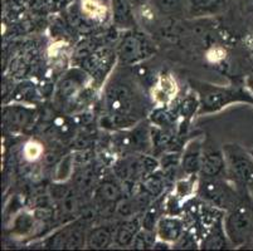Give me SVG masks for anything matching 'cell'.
Segmentation results:
<instances>
[{
  "label": "cell",
  "instance_id": "1",
  "mask_svg": "<svg viewBox=\"0 0 253 251\" xmlns=\"http://www.w3.org/2000/svg\"><path fill=\"white\" fill-rule=\"evenodd\" d=\"M103 102L111 124L124 130L134 127L146 112L144 92L127 71L111 75L106 83Z\"/></svg>",
  "mask_w": 253,
  "mask_h": 251
},
{
  "label": "cell",
  "instance_id": "2",
  "mask_svg": "<svg viewBox=\"0 0 253 251\" xmlns=\"http://www.w3.org/2000/svg\"><path fill=\"white\" fill-rule=\"evenodd\" d=\"M192 88L199 100L198 114L217 113L228 106L236 103H247L253 106V93L246 87L217 86L202 80H190Z\"/></svg>",
  "mask_w": 253,
  "mask_h": 251
},
{
  "label": "cell",
  "instance_id": "3",
  "mask_svg": "<svg viewBox=\"0 0 253 251\" xmlns=\"http://www.w3.org/2000/svg\"><path fill=\"white\" fill-rule=\"evenodd\" d=\"M223 225L232 246H253V196L248 188H243L239 201L227 211Z\"/></svg>",
  "mask_w": 253,
  "mask_h": 251
},
{
  "label": "cell",
  "instance_id": "4",
  "mask_svg": "<svg viewBox=\"0 0 253 251\" xmlns=\"http://www.w3.org/2000/svg\"><path fill=\"white\" fill-rule=\"evenodd\" d=\"M243 188L225 177H199L197 193L207 204L227 213L239 201Z\"/></svg>",
  "mask_w": 253,
  "mask_h": 251
},
{
  "label": "cell",
  "instance_id": "5",
  "mask_svg": "<svg viewBox=\"0 0 253 251\" xmlns=\"http://www.w3.org/2000/svg\"><path fill=\"white\" fill-rule=\"evenodd\" d=\"M227 163V176L238 187L253 188V156L237 143L222 147Z\"/></svg>",
  "mask_w": 253,
  "mask_h": 251
},
{
  "label": "cell",
  "instance_id": "6",
  "mask_svg": "<svg viewBox=\"0 0 253 251\" xmlns=\"http://www.w3.org/2000/svg\"><path fill=\"white\" fill-rule=\"evenodd\" d=\"M155 47L145 34L136 31H127L123 36L116 49V57L124 67L136 66L153 57Z\"/></svg>",
  "mask_w": 253,
  "mask_h": 251
},
{
  "label": "cell",
  "instance_id": "7",
  "mask_svg": "<svg viewBox=\"0 0 253 251\" xmlns=\"http://www.w3.org/2000/svg\"><path fill=\"white\" fill-rule=\"evenodd\" d=\"M158 167V162L150 156L144 153H130L117 162L116 174L125 182H135L137 179H144L149 175L154 174Z\"/></svg>",
  "mask_w": 253,
  "mask_h": 251
},
{
  "label": "cell",
  "instance_id": "8",
  "mask_svg": "<svg viewBox=\"0 0 253 251\" xmlns=\"http://www.w3.org/2000/svg\"><path fill=\"white\" fill-rule=\"evenodd\" d=\"M87 231L84 222L75 221L48 236L42 245L45 249H82L86 246Z\"/></svg>",
  "mask_w": 253,
  "mask_h": 251
},
{
  "label": "cell",
  "instance_id": "9",
  "mask_svg": "<svg viewBox=\"0 0 253 251\" xmlns=\"http://www.w3.org/2000/svg\"><path fill=\"white\" fill-rule=\"evenodd\" d=\"M117 148L126 153H146L153 146L151 128L146 123L135 124L119 133L115 140Z\"/></svg>",
  "mask_w": 253,
  "mask_h": 251
},
{
  "label": "cell",
  "instance_id": "10",
  "mask_svg": "<svg viewBox=\"0 0 253 251\" xmlns=\"http://www.w3.org/2000/svg\"><path fill=\"white\" fill-rule=\"evenodd\" d=\"M88 75L80 69H73L64 75L58 84L57 98L63 106H72L81 98Z\"/></svg>",
  "mask_w": 253,
  "mask_h": 251
},
{
  "label": "cell",
  "instance_id": "11",
  "mask_svg": "<svg viewBox=\"0 0 253 251\" xmlns=\"http://www.w3.org/2000/svg\"><path fill=\"white\" fill-rule=\"evenodd\" d=\"M213 143H203V158L199 177H224L227 176V163H225L223 148H217Z\"/></svg>",
  "mask_w": 253,
  "mask_h": 251
},
{
  "label": "cell",
  "instance_id": "12",
  "mask_svg": "<svg viewBox=\"0 0 253 251\" xmlns=\"http://www.w3.org/2000/svg\"><path fill=\"white\" fill-rule=\"evenodd\" d=\"M203 143L201 138L192 140L186 144L180 157V166L185 176L199 175L202 169V158H203Z\"/></svg>",
  "mask_w": 253,
  "mask_h": 251
},
{
  "label": "cell",
  "instance_id": "13",
  "mask_svg": "<svg viewBox=\"0 0 253 251\" xmlns=\"http://www.w3.org/2000/svg\"><path fill=\"white\" fill-rule=\"evenodd\" d=\"M34 119V109L24 106H6L3 109V122L11 131H22L29 127Z\"/></svg>",
  "mask_w": 253,
  "mask_h": 251
},
{
  "label": "cell",
  "instance_id": "14",
  "mask_svg": "<svg viewBox=\"0 0 253 251\" xmlns=\"http://www.w3.org/2000/svg\"><path fill=\"white\" fill-rule=\"evenodd\" d=\"M185 232L184 221L174 215L162 216L155 227V234L159 240L174 245Z\"/></svg>",
  "mask_w": 253,
  "mask_h": 251
},
{
  "label": "cell",
  "instance_id": "15",
  "mask_svg": "<svg viewBox=\"0 0 253 251\" xmlns=\"http://www.w3.org/2000/svg\"><path fill=\"white\" fill-rule=\"evenodd\" d=\"M96 201H97L98 207L106 210H111L112 213H116V207L121 200L124 199L123 188L119 183H116L112 179L103 181L101 185L97 186L95 191Z\"/></svg>",
  "mask_w": 253,
  "mask_h": 251
},
{
  "label": "cell",
  "instance_id": "16",
  "mask_svg": "<svg viewBox=\"0 0 253 251\" xmlns=\"http://www.w3.org/2000/svg\"><path fill=\"white\" fill-rule=\"evenodd\" d=\"M115 232H116V225H100L92 227L87 231L86 248L93 250L110 248L115 243Z\"/></svg>",
  "mask_w": 253,
  "mask_h": 251
},
{
  "label": "cell",
  "instance_id": "17",
  "mask_svg": "<svg viewBox=\"0 0 253 251\" xmlns=\"http://www.w3.org/2000/svg\"><path fill=\"white\" fill-rule=\"evenodd\" d=\"M229 246H232V244L227 234H225L223 220L219 218L209 227L208 232L201 243V249H204V250H222V249H228Z\"/></svg>",
  "mask_w": 253,
  "mask_h": 251
},
{
  "label": "cell",
  "instance_id": "18",
  "mask_svg": "<svg viewBox=\"0 0 253 251\" xmlns=\"http://www.w3.org/2000/svg\"><path fill=\"white\" fill-rule=\"evenodd\" d=\"M141 227V221L137 215L132 216V217H126V220H124L121 224L116 226L114 245L120 246V248L131 246L135 236Z\"/></svg>",
  "mask_w": 253,
  "mask_h": 251
},
{
  "label": "cell",
  "instance_id": "19",
  "mask_svg": "<svg viewBox=\"0 0 253 251\" xmlns=\"http://www.w3.org/2000/svg\"><path fill=\"white\" fill-rule=\"evenodd\" d=\"M178 94V84L171 74L163 73L153 89V98L159 105H168Z\"/></svg>",
  "mask_w": 253,
  "mask_h": 251
},
{
  "label": "cell",
  "instance_id": "20",
  "mask_svg": "<svg viewBox=\"0 0 253 251\" xmlns=\"http://www.w3.org/2000/svg\"><path fill=\"white\" fill-rule=\"evenodd\" d=\"M224 6L225 0H189L186 11L193 17H207L219 13Z\"/></svg>",
  "mask_w": 253,
  "mask_h": 251
},
{
  "label": "cell",
  "instance_id": "21",
  "mask_svg": "<svg viewBox=\"0 0 253 251\" xmlns=\"http://www.w3.org/2000/svg\"><path fill=\"white\" fill-rule=\"evenodd\" d=\"M112 13H114L115 24L120 28L134 27L135 19L131 10L132 0H111Z\"/></svg>",
  "mask_w": 253,
  "mask_h": 251
},
{
  "label": "cell",
  "instance_id": "22",
  "mask_svg": "<svg viewBox=\"0 0 253 251\" xmlns=\"http://www.w3.org/2000/svg\"><path fill=\"white\" fill-rule=\"evenodd\" d=\"M198 183H199L198 175L186 176L184 179L178 181L175 185V192H174L175 199L180 200V201H185L186 199H189L198 191Z\"/></svg>",
  "mask_w": 253,
  "mask_h": 251
},
{
  "label": "cell",
  "instance_id": "23",
  "mask_svg": "<svg viewBox=\"0 0 253 251\" xmlns=\"http://www.w3.org/2000/svg\"><path fill=\"white\" fill-rule=\"evenodd\" d=\"M82 14L92 20H105L109 15L107 6L100 0H82Z\"/></svg>",
  "mask_w": 253,
  "mask_h": 251
},
{
  "label": "cell",
  "instance_id": "24",
  "mask_svg": "<svg viewBox=\"0 0 253 251\" xmlns=\"http://www.w3.org/2000/svg\"><path fill=\"white\" fill-rule=\"evenodd\" d=\"M151 3L159 13L174 15L186 11L189 0H151Z\"/></svg>",
  "mask_w": 253,
  "mask_h": 251
},
{
  "label": "cell",
  "instance_id": "25",
  "mask_svg": "<svg viewBox=\"0 0 253 251\" xmlns=\"http://www.w3.org/2000/svg\"><path fill=\"white\" fill-rule=\"evenodd\" d=\"M164 202H163V199L156 200L153 205L146 209V213H145L144 217L141 220V226L142 229L151 230V231H155L156 224L158 221L162 217V210L164 209Z\"/></svg>",
  "mask_w": 253,
  "mask_h": 251
},
{
  "label": "cell",
  "instance_id": "26",
  "mask_svg": "<svg viewBox=\"0 0 253 251\" xmlns=\"http://www.w3.org/2000/svg\"><path fill=\"white\" fill-rule=\"evenodd\" d=\"M156 240H158V236H156L155 231L142 229L141 227L140 231L136 234V236H135L131 248L137 249V250H148V249H154V245H155Z\"/></svg>",
  "mask_w": 253,
  "mask_h": 251
},
{
  "label": "cell",
  "instance_id": "27",
  "mask_svg": "<svg viewBox=\"0 0 253 251\" xmlns=\"http://www.w3.org/2000/svg\"><path fill=\"white\" fill-rule=\"evenodd\" d=\"M95 183V171L91 167H86L76 175V187L80 191H86Z\"/></svg>",
  "mask_w": 253,
  "mask_h": 251
},
{
  "label": "cell",
  "instance_id": "28",
  "mask_svg": "<svg viewBox=\"0 0 253 251\" xmlns=\"http://www.w3.org/2000/svg\"><path fill=\"white\" fill-rule=\"evenodd\" d=\"M42 155L43 146L39 143V142L29 141L24 144V147H23V156H24L25 160L31 161V162L39 160Z\"/></svg>",
  "mask_w": 253,
  "mask_h": 251
},
{
  "label": "cell",
  "instance_id": "29",
  "mask_svg": "<svg viewBox=\"0 0 253 251\" xmlns=\"http://www.w3.org/2000/svg\"><path fill=\"white\" fill-rule=\"evenodd\" d=\"M34 224V218L33 216L29 215V214H20L17 218H15V224H14V231L18 232V234H27L28 231H31L32 227H33Z\"/></svg>",
  "mask_w": 253,
  "mask_h": 251
},
{
  "label": "cell",
  "instance_id": "30",
  "mask_svg": "<svg viewBox=\"0 0 253 251\" xmlns=\"http://www.w3.org/2000/svg\"><path fill=\"white\" fill-rule=\"evenodd\" d=\"M199 246H201V244L195 241L193 235L188 234V232H184L183 236H181V238L179 239L174 245H172V248L174 249H199Z\"/></svg>",
  "mask_w": 253,
  "mask_h": 251
},
{
  "label": "cell",
  "instance_id": "31",
  "mask_svg": "<svg viewBox=\"0 0 253 251\" xmlns=\"http://www.w3.org/2000/svg\"><path fill=\"white\" fill-rule=\"evenodd\" d=\"M72 172V160L68 156L66 160H63L61 162V165L58 166V171H57V181H64L66 179H68Z\"/></svg>",
  "mask_w": 253,
  "mask_h": 251
},
{
  "label": "cell",
  "instance_id": "32",
  "mask_svg": "<svg viewBox=\"0 0 253 251\" xmlns=\"http://www.w3.org/2000/svg\"><path fill=\"white\" fill-rule=\"evenodd\" d=\"M208 57L211 59V62H220L224 59V50L222 48H214L208 53Z\"/></svg>",
  "mask_w": 253,
  "mask_h": 251
},
{
  "label": "cell",
  "instance_id": "33",
  "mask_svg": "<svg viewBox=\"0 0 253 251\" xmlns=\"http://www.w3.org/2000/svg\"><path fill=\"white\" fill-rule=\"evenodd\" d=\"M246 87L253 93V74L248 75V77L246 78Z\"/></svg>",
  "mask_w": 253,
  "mask_h": 251
},
{
  "label": "cell",
  "instance_id": "34",
  "mask_svg": "<svg viewBox=\"0 0 253 251\" xmlns=\"http://www.w3.org/2000/svg\"><path fill=\"white\" fill-rule=\"evenodd\" d=\"M145 0H132V4H137V5H140V4H142L144 3Z\"/></svg>",
  "mask_w": 253,
  "mask_h": 251
},
{
  "label": "cell",
  "instance_id": "35",
  "mask_svg": "<svg viewBox=\"0 0 253 251\" xmlns=\"http://www.w3.org/2000/svg\"><path fill=\"white\" fill-rule=\"evenodd\" d=\"M250 152H251V155H252V156H253V149H251V151H250Z\"/></svg>",
  "mask_w": 253,
  "mask_h": 251
},
{
  "label": "cell",
  "instance_id": "36",
  "mask_svg": "<svg viewBox=\"0 0 253 251\" xmlns=\"http://www.w3.org/2000/svg\"><path fill=\"white\" fill-rule=\"evenodd\" d=\"M250 192L252 193V196H253V188H252V190H250Z\"/></svg>",
  "mask_w": 253,
  "mask_h": 251
},
{
  "label": "cell",
  "instance_id": "37",
  "mask_svg": "<svg viewBox=\"0 0 253 251\" xmlns=\"http://www.w3.org/2000/svg\"><path fill=\"white\" fill-rule=\"evenodd\" d=\"M100 1H103V3H106V0H100Z\"/></svg>",
  "mask_w": 253,
  "mask_h": 251
}]
</instances>
